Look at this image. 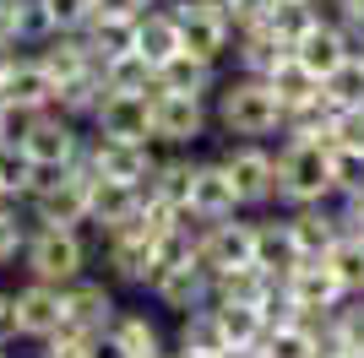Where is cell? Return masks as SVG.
I'll list each match as a JSON object with an SVG mask.
<instances>
[{"label":"cell","mask_w":364,"mask_h":358,"mask_svg":"<svg viewBox=\"0 0 364 358\" xmlns=\"http://www.w3.org/2000/svg\"><path fill=\"white\" fill-rule=\"evenodd\" d=\"M337 201V147L321 141H277V207H326Z\"/></svg>","instance_id":"6da1fadb"},{"label":"cell","mask_w":364,"mask_h":358,"mask_svg":"<svg viewBox=\"0 0 364 358\" xmlns=\"http://www.w3.org/2000/svg\"><path fill=\"white\" fill-rule=\"evenodd\" d=\"M213 125L228 141H272L283 131V104L261 76H223L213 92Z\"/></svg>","instance_id":"7a4b0ae2"},{"label":"cell","mask_w":364,"mask_h":358,"mask_svg":"<svg viewBox=\"0 0 364 358\" xmlns=\"http://www.w3.org/2000/svg\"><path fill=\"white\" fill-rule=\"evenodd\" d=\"M92 266V244L87 228H33L22 244V271L28 283H49V288H71L82 283Z\"/></svg>","instance_id":"3957f363"},{"label":"cell","mask_w":364,"mask_h":358,"mask_svg":"<svg viewBox=\"0 0 364 358\" xmlns=\"http://www.w3.org/2000/svg\"><path fill=\"white\" fill-rule=\"evenodd\" d=\"M223 168H228V179H234L240 212L277 207V152L267 147V141H228Z\"/></svg>","instance_id":"277c9868"},{"label":"cell","mask_w":364,"mask_h":358,"mask_svg":"<svg viewBox=\"0 0 364 358\" xmlns=\"http://www.w3.org/2000/svg\"><path fill=\"white\" fill-rule=\"evenodd\" d=\"M16 147H28V158L38 168H60L65 174L82 158V147H87V125L65 119L60 109H44V114H28V131H22Z\"/></svg>","instance_id":"5b68a950"},{"label":"cell","mask_w":364,"mask_h":358,"mask_svg":"<svg viewBox=\"0 0 364 358\" xmlns=\"http://www.w3.org/2000/svg\"><path fill=\"white\" fill-rule=\"evenodd\" d=\"M213 131V104L207 98H180V92H152V147L185 152Z\"/></svg>","instance_id":"8992f818"},{"label":"cell","mask_w":364,"mask_h":358,"mask_svg":"<svg viewBox=\"0 0 364 358\" xmlns=\"http://www.w3.org/2000/svg\"><path fill=\"white\" fill-rule=\"evenodd\" d=\"M87 158L98 168V179H114V185H131V190H141L158 168L152 141H114V136H92V131H87Z\"/></svg>","instance_id":"52a82bcc"},{"label":"cell","mask_w":364,"mask_h":358,"mask_svg":"<svg viewBox=\"0 0 364 358\" xmlns=\"http://www.w3.org/2000/svg\"><path fill=\"white\" fill-rule=\"evenodd\" d=\"M164 6L180 16V44H185V55L207 60V65L234 60V28H228L218 11H201V6H191V0H164Z\"/></svg>","instance_id":"ba28073f"},{"label":"cell","mask_w":364,"mask_h":358,"mask_svg":"<svg viewBox=\"0 0 364 358\" xmlns=\"http://www.w3.org/2000/svg\"><path fill=\"white\" fill-rule=\"evenodd\" d=\"M147 298L158 304V310L168 315H191V310H207L213 304V271L196 261H180V266H164L158 271V283L147 288Z\"/></svg>","instance_id":"9c48e42d"},{"label":"cell","mask_w":364,"mask_h":358,"mask_svg":"<svg viewBox=\"0 0 364 358\" xmlns=\"http://www.w3.org/2000/svg\"><path fill=\"white\" fill-rule=\"evenodd\" d=\"M191 217L201 223H223V217H240V195H234V179H228L223 158H196L191 168V201H185Z\"/></svg>","instance_id":"30bf717a"},{"label":"cell","mask_w":364,"mask_h":358,"mask_svg":"<svg viewBox=\"0 0 364 358\" xmlns=\"http://www.w3.org/2000/svg\"><path fill=\"white\" fill-rule=\"evenodd\" d=\"M120 315V298L109 277H82V283L65 288V326L82 331V337H104Z\"/></svg>","instance_id":"8fae6325"},{"label":"cell","mask_w":364,"mask_h":358,"mask_svg":"<svg viewBox=\"0 0 364 358\" xmlns=\"http://www.w3.org/2000/svg\"><path fill=\"white\" fill-rule=\"evenodd\" d=\"M201 266L213 271H234V266H256V217H223L207 223L201 239Z\"/></svg>","instance_id":"7c38bea8"},{"label":"cell","mask_w":364,"mask_h":358,"mask_svg":"<svg viewBox=\"0 0 364 358\" xmlns=\"http://www.w3.org/2000/svg\"><path fill=\"white\" fill-rule=\"evenodd\" d=\"M55 331H65V288L22 283V288H16V337L49 342Z\"/></svg>","instance_id":"4fadbf2b"},{"label":"cell","mask_w":364,"mask_h":358,"mask_svg":"<svg viewBox=\"0 0 364 358\" xmlns=\"http://www.w3.org/2000/svg\"><path fill=\"white\" fill-rule=\"evenodd\" d=\"M55 98H60V82L33 55L16 60L11 76H6V87H0V109H11V114H44V109H55Z\"/></svg>","instance_id":"5bb4252c"},{"label":"cell","mask_w":364,"mask_h":358,"mask_svg":"<svg viewBox=\"0 0 364 358\" xmlns=\"http://www.w3.org/2000/svg\"><path fill=\"white\" fill-rule=\"evenodd\" d=\"M92 136H114V141H152V98H131V92H109L98 114L87 125Z\"/></svg>","instance_id":"9a60e30c"},{"label":"cell","mask_w":364,"mask_h":358,"mask_svg":"<svg viewBox=\"0 0 364 358\" xmlns=\"http://www.w3.org/2000/svg\"><path fill=\"white\" fill-rule=\"evenodd\" d=\"M294 60H299L310 76H326L343 65V60H353V44H348V28L343 22H332V16H321V28L316 33H304L299 44H294Z\"/></svg>","instance_id":"2e32d148"},{"label":"cell","mask_w":364,"mask_h":358,"mask_svg":"<svg viewBox=\"0 0 364 358\" xmlns=\"http://www.w3.org/2000/svg\"><path fill=\"white\" fill-rule=\"evenodd\" d=\"M289 228H294V239H299V255H304V261H326L332 244L343 239L337 201H326V207H294L289 212Z\"/></svg>","instance_id":"e0dca14e"},{"label":"cell","mask_w":364,"mask_h":358,"mask_svg":"<svg viewBox=\"0 0 364 358\" xmlns=\"http://www.w3.org/2000/svg\"><path fill=\"white\" fill-rule=\"evenodd\" d=\"M299 239L289 228V212H277V217H256V266L267 277H289L299 266Z\"/></svg>","instance_id":"ac0fdd59"},{"label":"cell","mask_w":364,"mask_h":358,"mask_svg":"<svg viewBox=\"0 0 364 358\" xmlns=\"http://www.w3.org/2000/svg\"><path fill=\"white\" fill-rule=\"evenodd\" d=\"M289 55H294V49L283 44L267 22H261V28L234 33V71H240V76H261V82H267V76H272Z\"/></svg>","instance_id":"d6986e66"},{"label":"cell","mask_w":364,"mask_h":358,"mask_svg":"<svg viewBox=\"0 0 364 358\" xmlns=\"http://www.w3.org/2000/svg\"><path fill=\"white\" fill-rule=\"evenodd\" d=\"M283 283H289V293L299 298V310H337V304L348 298V288L337 283V271L326 266V261H299Z\"/></svg>","instance_id":"ffe728a7"},{"label":"cell","mask_w":364,"mask_h":358,"mask_svg":"<svg viewBox=\"0 0 364 358\" xmlns=\"http://www.w3.org/2000/svg\"><path fill=\"white\" fill-rule=\"evenodd\" d=\"M218 65H207V60L196 55H174L158 65V92H180V98H207L213 104V92H218Z\"/></svg>","instance_id":"44dd1931"},{"label":"cell","mask_w":364,"mask_h":358,"mask_svg":"<svg viewBox=\"0 0 364 358\" xmlns=\"http://www.w3.org/2000/svg\"><path fill=\"white\" fill-rule=\"evenodd\" d=\"M33 60H38L55 82H71V76H82V71H92V65H98V60H92V49L82 44V33H49L44 44L33 49Z\"/></svg>","instance_id":"7402d4cb"},{"label":"cell","mask_w":364,"mask_h":358,"mask_svg":"<svg viewBox=\"0 0 364 358\" xmlns=\"http://www.w3.org/2000/svg\"><path fill=\"white\" fill-rule=\"evenodd\" d=\"M136 55L152 60V65L185 55V44H180V16L168 11V6H152V11L136 22Z\"/></svg>","instance_id":"603a6c76"},{"label":"cell","mask_w":364,"mask_h":358,"mask_svg":"<svg viewBox=\"0 0 364 358\" xmlns=\"http://www.w3.org/2000/svg\"><path fill=\"white\" fill-rule=\"evenodd\" d=\"M191 168H196V158H185V152L158 158V168H152V179L141 185V195L164 201L168 212H185V201H191Z\"/></svg>","instance_id":"cb8c5ba5"},{"label":"cell","mask_w":364,"mask_h":358,"mask_svg":"<svg viewBox=\"0 0 364 358\" xmlns=\"http://www.w3.org/2000/svg\"><path fill=\"white\" fill-rule=\"evenodd\" d=\"M136 22L141 16H92L87 28H82V44L92 49V60L104 65V60H114V55H131L136 49Z\"/></svg>","instance_id":"d4e9b609"},{"label":"cell","mask_w":364,"mask_h":358,"mask_svg":"<svg viewBox=\"0 0 364 358\" xmlns=\"http://www.w3.org/2000/svg\"><path fill=\"white\" fill-rule=\"evenodd\" d=\"M109 98L104 87V65H92V71L71 76V82H60V98H55V109H60L65 119H76V125H92V114H98V104Z\"/></svg>","instance_id":"484cf974"},{"label":"cell","mask_w":364,"mask_h":358,"mask_svg":"<svg viewBox=\"0 0 364 358\" xmlns=\"http://www.w3.org/2000/svg\"><path fill=\"white\" fill-rule=\"evenodd\" d=\"M109 337L125 347L131 358H152V353H168V342H164V326L152 320L147 310H120L114 315V326H109Z\"/></svg>","instance_id":"4316f807"},{"label":"cell","mask_w":364,"mask_h":358,"mask_svg":"<svg viewBox=\"0 0 364 358\" xmlns=\"http://www.w3.org/2000/svg\"><path fill=\"white\" fill-rule=\"evenodd\" d=\"M136 201H141V190H131V185L92 179V190H87V228H92V234L114 228L120 217H131V207H136Z\"/></svg>","instance_id":"83f0119b"},{"label":"cell","mask_w":364,"mask_h":358,"mask_svg":"<svg viewBox=\"0 0 364 358\" xmlns=\"http://www.w3.org/2000/svg\"><path fill=\"white\" fill-rule=\"evenodd\" d=\"M104 87L131 92V98H152V92H158V65L141 60L136 49H131V55H114V60H104Z\"/></svg>","instance_id":"f1b7e54d"},{"label":"cell","mask_w":364,"mask_h":358,"mask_svg":"<svg viewBox=\"0 0 364 358\" xmlns=\"http://www.w3.org/2000/svg\"><path fill=\"white\" fill-rule=\"evenodd\" d=\"M38 185H44V168H38V163L28 158V147L6 141V147H0V195L22 207V201H28V195L38 190Z\"/></svg>","instance_id":"f546056e"},{"label":"cell","mask_w":364,"mask_h":358,"mask_svg":"<svg viewBox=\"0 0 364 358\" xmlns=\"http://www.w3.org/2000/svg\"><path fill=\"white\" fill-rule=\"evenodd\" d=\"M321 16H326V6L321 0H272V11H267V28L283 38V44H299L304 33H316L321 28Z\"/></svg>","instance_id":"4dcf8cb0"},{"label":"cell","mask_w":364,"mask_h":358,"mask_svg":"<svg viewBox=\"0 0 364 358\" xmlns=\"http://www.w3.org/2000/svg\"><path fill=\"white\" fill-rule=\"evenodd\" d=\"M174 347H185V353H223L228 337H223V320H218L213 304L180 315V337H174Z\"/></svg>","instance_id":"1f68e13d"},{"label":"cell","mask_w":364,"mask_h":358,"mask_svg":"<svg viewBox=\"0 0 364 358\" xmlns=\"http://www.w3.org/2000/svg\"><path fill=\"white\" fill-rule=\"evenodd\" d=\"M267 87L277 92V104H283V114H289V109H299V104H310V98H321V76H310L299 60L289 55L272 76H267Z\"/></svg>","instance_id":"d6a6232c"},{"label":"cell","mask_w":364,"mask_h":358,"mask_svg":"<svg viewBox=\"0 0 364 358\" xmlns=\"http://www.w3.org/2000/svg\"><path fill=\"white\" fill-rule=\"evenodd\" d=\"M267 271L261 266H234V271H218L213 277V304H261L267 293Z\"/></svg>","instance_id":"836d02e7"},{"label":"cell","mask_w":364,"mask_h":358,"mask_svg":"<svg viewBox=\"0 0 364 358\" xmlns=\"http://www.w3.org/2000/svg\"><path fill=\"white\" fill-rule=\"evenodd\" d=\"M213 310H218V320H223L228 347H250V342L267 337V320H261L256 304H213Z\"/></svg>","instance_id":"e575fe53"},{"label":"cell","mask_w":364,"mask_h":358,"mask_svg":"<svg viewBox=\"0 0 364 358\" xmlns=\"http://www.w3.org/2000/svg\"><path fill=\"white\" fill-rule=\"evenodd\" d=\"M321 92L332 98L337 114H343V109H364V60H343V65L321 82Z\"/></svg>","instance_id":"d590c367"},{"label":"cell","mask_w":364,"mask_h":358,"mask_svg":"<svg viewBox=\"0 0 364 358\" xmlns=\"http://www.w3.org/2000/svg\"><path fill=\"white\" fill-rule=\"evenodd\" d=\"M326 266L337 271V283L348 293H364V234H343L326 255Z\"/></svg>","instance_id":"8d00e7d4"},{"label":"cell","mask_w":364,"mask_h":358,"mask_svg":"<svg viewBox=\"0 0 364 358\" xmlns=\"http://www.w3.org/2000/svg\"><path fill=\"white\" fill-rule=\"evenodd\" d=\"M28 234H33L28 212L16 207V201H0V266L22 261V244H28Z\"/></svg>","instance_id":"74e56055"},{"label":"cell","mask_w":364,"mask_h":358,"mask_svg":"<svg viewBox=\"0 0 364 358\" xmlns=\"http://www.w3.org/2000/svg\"><path fill=\"white\" fill-rule=\"evenodd\" d=\"M256 310H261V320H267V331H277V326H294V320H299V298L289 293V283H283V277H272Z\"/></svg>","instance_id":"f35d334b"},{"label":"cell","mask_w":364,"mask_h":358,"mask_svg":"<svg viewBox=\"0 0 364 358\" xmlns=\"http://www.w3.org/2000/svg\"><path fill=\"white\" fill-rule=\"evenodd\" d=\"M261 353L267 358H316V337L304 326H277L261 337Z\"/></svg>","instance_id":"ab89813d"},{"label":"cell","mask_w":364,"mask_h":358,"mask_svg":"<svg viewBox=\"0 0 364 358\" xmlns=\"http://www.w3.org/2000/svg\"><path fill=\"white\" fill-rule=\"evenodd\" d=\"M332 147L337 158H364V109H343L332 119Z\"/></svg>","instance_id":"60d3db41"},{"label":"cell","mask_w":364,"mask_h":358,"mask_svg":"<svg viewBox=\"0 0 364 358\" xmlns=\"http://www.w3.org/2000/svg\"><path fill=\"white\" fill-rule=\"evenodd\" d=\"M49 22H55V33H82L98 16V0H44Z\"/></svg>","instance_id":"b9f144b4"},{"label":"cell","mask_w":364,"mask_h":358,"mask_svg":"<svg viewBox=\"0 0 364 358\" xmlns=\"http://www.w3.org/2000/svg\"><path fill=\"white\" fill-rule=\"evenodd\" d=\"M16 16H22V49H38L55 33V22H49L44 0H16Z\"/></svg>","instance_id":"7bdbcfd3"},{"label":"cell","mask_w":364,"mask_h":358,"mask_svg":"<svg viewBox=\"0 0 364 358\" xmlns=\"http://www.w3.org/2000/svg\"><path fill=\"white\" fill-rule=\"evenodd\" d=\"M267 11H272V0H228V6H223V22L234 33H245V28H261Z\"/></svg>","instance_id":"ee69618b"},{"label":"cell","mask_w":364,"mask_h":358,"mask_svg":"<svg viewBox=\"0 0 364 358\" xmlns=\"http://www.w3.org/2000/svg\"><path fill=\"white\" fill-rule=\"evenodd\" d=\"M87 342L92 337H82V331H55L49 342H38V358H87Z\"/></svg>","instance_id":"f6af8a7d"},{"label":"cell","mask_w":364,"mask_h":358,"mask_svg":"<svg viewBox=\"0 0 364 358\" xmlns=\"http://www.w3.org/2000/svg\"><path fill=\"white\" fill-rule=\"evenodd\" d=\"M0 49H22V16H16V0H0Z\"/></svg>","instance_id":"bcb514c9"},{"label":"cell","mask_w":364,"mask_h":358,"mask_svg":"<svg viewBox=\"0 0 364 358\" xmlns=\"http://www.w3.org/2000/svg\"><path fill=\"white\" fill-rule=\"evenodd\" d=\"M326 16L353 28V33H364V0H326Z\"/></svg>","instance_id":"7dc6e473"},{"label":"cell","mask_w":364,"mask_h":358,"mask_svg":"<svg viewBox=\"0 0 364 358\" xmlns=\"http://www.w3.org/2000/svg\"><path fill=\"white\" fill-rule=\"evenodd\" d=\"M0 342H16V288H0Z\"/></svg>","instance_id":"c3c4849f"},{"label":"cell","mask_w":364,"mask_h":358,"mask_svg":"<svg viewBox=\"0 0 364 358\" xmlns=\"http://www.w3.org/2000/svg\"><path fill=\"white\" fill-rule=\"evenodd\" d=\"M158 0H98V11L104 16H147Z\"/></svg>","instance_id":"681fc988"},{"label":"cell","mask_w":364,"mask_h":358,"mask_svg":"<svg viewBox=\"0 0 364 358\" xmlns=\"http://www.w3.org/2000/svg\"><path fill=\"white\" fill-rule=\"evenodd\" d=\"M22 131H28V114H11V109H0V147H6V141H22Z\"/></svg>","instance_id":"f907efd6"},{"label":"cell","mask_w":364,"mask_h":358,"mask_svg":"<svg viewBox=\"0 0 364 358\" xmlns=\"http://www.w3.org/2000/svg\"><path fill=\"white\" fill-rule=\"evenodd\" d=\"M87 358H131V353H125V347L104 331V337H92V342H87Z\"/></svg>","instance_id":"816d5d0a"},{"label":"cell","mask_w":364,"mask_h":358,"mask_svg":"<svg viewBox=\"0 0 364 358\" xmlns=\"http://www.w3.org/2000/svg\"><path fill=\"white\" fill-rule=\"evenodd\" d=\"M218 358H267V353H261V342H250V347H223Z\"/></svg>","instance_id":"f5cc1de1"},{"label":"cell","mask_w":364,"mask_h":358,"mask_svg":"<svg viewBox=\"0 0 364 358\" xmlns=\"http://www.w3.org/2000/svg\"><path fill=\"white\" fill-rule=\"evenodd\" d=\"M16 60H22L16 49H0V87H6V76H11V65H16Z\"/></svg>","instance_id":"db71d44e"},{"label":"cell","mask_w":364,"mask_h":358,"mask_svg":"<svg viewBox=\"0 0 364 358\" xmlns=\"http://www.w3.org/2000/svg\"><path fill=\"white\" fill-rule=\"evenodd\" d=\"M174 358H218V353H185V347H168Z\"/></svg>","instance_id":"11a10c76"},{"label":"cell","mask_w":364,"mask_h":358,"mask_svg":"<svg viewBox=\"0 0 364 358\" xmlns=\"http://www.w3.org/2000/svg\"><path fill=\"white\" fill-rule=\"evenodd\" d=\"M343 358H364V347H353V353H343Z\"/></svg>","instance_id":"9f6ffc18"},{"label":"cell","mask_w":364,"mask_h":358,"mask_svg":"<svg viewBox=\"0 0 364 358\" xmlns=\"http://www.w3.org/2000/svg\"><path fill=\"white\" fill-rule=\"evenodd\" d=\"M152 358H174V353H152Z\"/></svg>","instance_id":"6f0895ef"},{"label":"cell","mask_w":364,"mask_h":358,"mask_svg":"<svg viewBox=\"0 0 364 358\" xmlns=\"http://www.w3.org/2000/svg\"><path fill=\"white\" fill-rule=\"evenodd\" d=\"M0 358H6V342H0Z\"/></svg>","instance_id":"680465c9"},{"label":"cell","mask_w":364,"mask_h":358,"mask_svg":"<svg viewBox=\"0 0 364 358\" xmlns=\"http://www.w3.org/2000/svg\"><path fill=\"white\" fill-rule=\"evenodd\" d=\"M0 201H6V195H0Z\"/></svg>","instance_id":"91938a15"},{"label":"cell","mask_w":364,"mask_h":358,"mask_svg":"<svg viewBox=\"0 0 364 358\" xmlns=\"http://www.w3.org/2000/svg\"><path fill=\"white\" fill-rule=\"evenodd\" d=\"M321 6H326V0H321Z\"/></svg>","instance_id":"94428289"}]
</instances>
